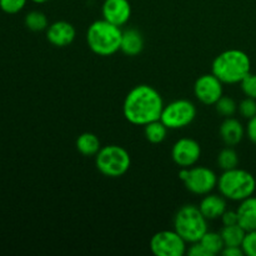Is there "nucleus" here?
Wrapping results in <instances>:
<instances>
[{
  "instance_id": "obj_23",
  "label": "nucleus",
  "mask_w": 256,
  "mask_h": 256,
  "mask_svg": "<svg viewBox=\"0 0 256 256\" xmlns=\"http://www.w3.org/2000/svg\"><path fill=\"white\" fill-rule=\"evenodd\" d=\"M218 164L224 172L235 169L239 165V155L232 146L225 148L218 155Z\"/></svg>"
},
{
  "instance_id": "obj_20",
  "label": "nucleus",
  "mask_w": 256,
  "mask_h": 256,
  "mask_svg": "<svg viewBox=\"0 0 256 256\" xmlns=\"http://www.w3.org/2000/svg\"><path fill=\"white\" fill-rule=\"evenodd\" d=\"M168 128L165 126L162 120H155V122H149L144 126V135L146 140L152 144H160L165 140L168 135Z\"/></svg>"
},
{
  "instance_id": "obj_2",
  "label": "nucleus",
  "mask_w": 256,
  "mask_h": 256,
  "mask_svg": "<svg viewBox=\"0 0 256 256\" xmlns=\"http://www.w3.org/2000/svg\"><path fill=\"white\" fill-rule=\"evenodd\" d=\"M212 72L222 84H239L252 72V60L242 50H225L214 59Z\"/></svg>"
},
{
  "instance_id": "obj_16",
  "label": "nucleus",
  "mask_w": 256,
  "mask_h": 256,
  "mask_svg": "<svg viewBox=\"0 0 256 256\" xmlns=\"http://www.w3.org/2000/svg\"><path fill=\"white\" fill-rule=\"evenodd\" d=\"M239 225L245 232L256 230V196L246 198L242 200L236 209Z\"/></svg>"
},
{
  "instance_id": "obj_12",
  "label": "nucleus",
  "mask_w": 256,
  "mask_h": 256,
  "mask_svg": "<svg viewBox=\"0 0 256 256\" xmlns=\"http://www.w3.org/2000/svg\"><path fill=\"white\" fill-rule=\"evenodd\" d=\"M102 12V19L118 26H122L132 16V5L129 0H104Z\"/></svg>"
},
{
  "instance_id": "obj_25",
  "label": "nucleus",
  "mask_w": 256,
  "mask_h": 256,
  "mask_svg": "<svg viewBox=\"0 0 256 256\" xmlns=\"http://www.w3.org/2000/svg\"><path fill=\"white\" fill-rule=\"evenodd\" d=\"M238 112H240L242 118L245 119H252V116L256 115V100L252 98H245L244 100L240 102V104L238 105Z\"/></svg>"
},
{
  "instance_id": "obj_6",
  "label": "nucleus",
  "mask_w": 256,
  "mask_h": 256,
  "mask_svg": "<svg viewBox=\"0 0 256 256\" xmlns=\"http://www.w3.org/2000/svg\"><path fill=\"white\" fill-rule=\"evenodd\" d=\"M98 170L108 178L122 176L129 170L132 159L126 149L119 145L102 146L95 155Z\"/></svg>"
},
{
  "instance_id": "obj_10",
  "label": "nucleus",
  "mask_w": 256,
  "mask_h": 256,
  "mask_svg": "<svg viewBox=\"0 0 256 256\" xmlns=\"http://www.w3.org/2000/svg\"><path fill=\"white\" fill-rule=\"evenodd\" d=\"M202 155V146L192 138L179 139L172 149V158L180 168H192L199 162Z\"/></svg>"
},
{
  "instance_id": "obj_28",
  "label": "nucleus",
  "mask_w": 256,
  "mask_h": 256,
  "mask_svg": "<svg viewBox=\"0 0 256 256\" xmlns=\"http://www.w3.org/2000/svg\"><path fill=\"white\" fill-rule=\"evenodd\" d=\"M242 249L246 256H256V230L246 232Z\"/></svg>"
},
{
  "instance_id": "obj_9",
  "label": "nucleus",
  "mask_w": 256,
  "mask_h": 256,
  "mask_svg": "<svg viewBox=\"0 0 256 256\" xmlns=\"http://www.w3.org/2000/svg\"><path fill=\"white\" fill-rule=\"evenodd\" d=\"M218 175L206 166H192L188 170L184 185L195 195H206L218 186Z\"/></svg>"
},
{
  "instance_id": "obj_5",
  "label": "nucleus",
  "mask_w": 256,
  "mask_h": 256,
  "mask_svg": "<svg viewBox=\"0 0 256 256\" xmlns=\"http://www.w3.org/2000/svg\"><path fill=\"white\" fill-rule=\"evenodd\" d=\"M209 220L196 205H184L174 218V230L189 244L199 242L208 232Z\"/></svg>"
},
{
  "instance_id": "obj_8",
  "label": "nucleus",
  "mask_w": 256,
  "mask_h": 256,
  "mask_svg": "<svg viewBox=\"0 0 256 256\" xmlns=\"http://www.w3.org/2000/svg\"><path fill=\"white\" fill-rule=\"evenodd\" d=\"M188 242L175 230H162L152 235L150 249L156 256H182Z\"/></svg>"
},
{
  "instance_id": "obj_19",
  "label": "nucleus",
  "mask_w": 256,
  "mask_h": 256,
  "mask_svg": "<svg viewBox=\"0 0 256 256\" xmlns=\"http://www.w3.org/2000/svg\"><path fill=\"white\" fill-rule=\"evenodd\" d=\"M246 232L239 224L228 225L222 229L220 235L222 238L225 246H242Z\"/></svg>"
},
{
  "instance_id": "obj_7",
  "label": "nucleus",
  "mask_w": 256,
  "mask_h": 256,
  "mask_svg": "<svg viewBox=\"0 0 256 256\" xmlns=\"http://www.w3.org/2000/svg\"><path fill=\"white\" fill-rule=\"evenodd\" d=\"M196 116V106L190 100L179 99L164 105L160 120L168 129L176 130L189 126Z\"/></svg>"
},
{
  "instance_id": "obj_1",
  "label": "nucleus",
  "mask_w": 256,
  "mask_h": 256,
  "mask_svg": "<svg viewBox=\"0 0 256 256\" xmlns=\"http://www.w3.org/2000/svg\"><path fill=\"white\" fill-rule=\"evenodd\" d=\"M164 109V102L155 88L150 85H136L128 92L122 104L124 116L130 124L145 126L159 120Z\"/></svg>"
},
{
  "instance_id": "obj_34",
  "label": "nucleus",
  "mask_w": 256,
  "mask_h": 256,
  "mask_svg": "<svg viewBox=\"0 0 256 256\" xmlns=\"http://www.w3.org/2000/svg\"><path fill=\"white\" fill-rule=\"evenodd\" d=\"M255 180H256V176H255Z\"/></svg>"
},
{
  "instance_id": "obj_17",
  "label": "nucleus",
  "mask_w": 256,
  "mask_h": 256,
  "mask_svg": "<svg viewBox=\"0 0 256 256\" xmlns=\"http://www.w3.org/2000/svg\"><path fill=\"white\" fill-rule=\"evenodd\" d=\"M144 49V38L136 29H126L122 32L120 50L128 56H136Z\"/></svg>"
},
{
  "instance_id": "obj_15",
  "label": "nucleus",
  "mask_w": 256,
  "mask_h": 256,
  "mask_svg": "<svg viewBox=\"0 0 256 256\" xmlns=\"http://www.w3.org/2000/svg\"><path fill=\"white\" fill-rule=\"evenodd\" d=\"M220 136L228 146H235L239 144L245 136V128L242 122L235 118H225L222 124L220 125Z\"/></svg>"
},
{
  "instance_id": "obj_31",
  "label": "nucleus",
  "mask_w": 256,
  "mask_h": 256,
  "mask_svg": "<svg viewBox=\"0 0 256 256\" xmlns=\"http://www.w3.org/2000/svg\"><path fill=\"white\" fill-rule=\"evenodd\" d=\"M186 252L188 255L190 256H210L209 252H208V250L200 244V242H194V244H192V246L186 250Z\"/></svg>"
},
{
  "instance_id": "obj_14",
  "label": "nucleus",
  "mask_w": 256,
  "mask_h": 256,
  "mask_svg": "<svg viewBox=\"0 0 256 256\" xmlns=\"http://www.w3.org/2000/svg\"><path fill=\"white\" fill-rule=\"evenodd\" d=\"M200 212L208 220H216L226 210V199L222 194H206L199 204Z\"/></svg>"
},
{
  "instance_id": "obj_32",
  "label": "nucleus",
  "mask_w": 256,
  "mask_h": 256,
  "mask_svg": "<svg viewBox=\"0 0 256 256\" xmlns=\"http://www.w3.org/2000/svg\"><path fill=\"white\" fill-rule=\"evenodd\" d=\"M222 254L224 256H242L245 255L242 246H224Z\"/></svg>"
},
{
  "instance_id": "obj_22",
  "label": "nucleus",
  "mask_w": 256,
  "mask_h": 256,
  "mask_svg": "<svg viewBox=\"0 0 256 256\" xmlns=\"http://www.w3.org/2000/svg\"><path fill=\"white\" fill-rule=\"evenodd\" d=\"M25 26L28 28L32 32H42V30H46L49 26V22H48L46 15L42 12L39 10H32L29 12L25 15Z\"/></svg>"
},
{
  "instance_id": "obj_30",
  "label": "nucleus",
  "mask_w": 256,
  "mask_h": 256,
  "mask_svg": "<svg viewBox=\"0 0 256 256\" xmlns=\"http://www.w3.org/2000/svg\"><path fill=\"white\" fill-rule=\"evenodd\" d=\"M245 134L249 138L250 142L256 145V115L252 116V119L248 120L246 128H245Z\"/></svg>"
},
{
  "instance_id": "obj_13",
  "label": "nucleus",
  "mask_w": 256,
  "mask_h": 256,
  "mask_svg": "<svg viewBox=\"0 0 256 256\" xmlns=\"http://www.w3.org/2000/svg\"><path fill=\"white\" fill-rule=\"evenodd\" d=\"M75 28L70 22L59 20L50 24L46 29V39L52 45L56 48L69 46L75 39Z\"/></svg>"
},
{
  "instance_id": "obj_26",
  "label": "nucleus",
  "mask_w": 256,
  "mask_h": 256,
  "mask_svg": "<svg viewBox=\"0 0 256 256\" xmlns=\"http://www.w3.org/2000/svg\"><path fill=\"white\" fill-rule=\"evenodd\" d=\"M28 0H0V9L6 14H18L26 5Z\"/></svg>"
},
{
  "instance_id": "obj_27",
  "label": "nucleus",
  "mask_w": 256,
  "mask_h": 256,
  "mask_svg": "<svg viewBox=\"0 0 256 256\" xmlns=\"http://www.w3.org/2000/svg\"><path fill=\"white\" fill-rule=\"evenodd\" d=\"M240 85H242V90L245 96L256 100V74H252V72L248 74L240 82Z\"/></svg>"
},
{
  "instance_id": "obj_4",
  "label": "nucleus",
  "mask_w": 256,
  "mask_h": 256,
  "mask_svg": "<svg viewBox=\"0 0 256 256\" xmlns=\"http://www.w3.org/2000/svg\"><path fill=\"white\" fill-rule=\"evenodd\" d=\"M219 192L225 199L232 202H242L254 195L256 190V180L252 172L244 169L235 168L225 170L218 179Z\"/></svg>"
},
{
  "instance_id": "obj_21",
  "label": "nucleus",
  "mask_w": 256,
  "mask_h": 256,
  "mask_svg": "<svg viewBox=\"0 0 256 256\" xmlns=\"http://www.w3.org/2000/svg\"><path fill=\"white\" fill-rule=\"evenodd\" d=\"M200 244L208 250L210 256H215L218 254H222V249H224V242H222V238L220 235V232H209L208 230L204 234V236L199 240Z\"/></svg>"
},
{
  "instance_id": "obj_24",
  "label": "nucleus",
  "mask_w": 256,
  "mask_h": 256,
  "mask_svg": "<svg viewBox=\"0 0 256 256\" xmlns=\"http://www.w3.org/2000/svg\"><path fill=\"white\" fill-rule=\"evenodd\" d=\"M215 109L222 116L230 118L238 112V104L232 98L222 95L216 102H215Z\"/></svg>"
},
{
  "instance_id": "obj_33",
  "label": "nucleus",
  "mask_w": 256,
  "mask_h": 256,
  "mask_svg": "<svg viewBox=\"0 0 256 256\" xmlns=\"http://www.w3.org/2000/svg\"><path fill=\"white\" fill-rule=\"evenodd\" d=\"M30 2H35V4H44V2H49V0H30Z\"/></svg>"
},
{
  "instance_id": "obj_29",
  "label": "nucleus",
  "mask_w": 256,
  "mask_h": 256,
  "mask_svg": "<svg viewBox=\"0 0 256 256\" xmlns=\"http://www.w3.org/2000/svg\"><path fill=\"white\" fill-rule=\"evenodd\" d=\"M222 225L228 226V225H235L239 224V220H238V212L236 210H225V212L222 216Z\"/></svg>"
},
{
  "instance_id": "obj_18",
  "label": "nucleus",
  "mask_w": 256,
  "mask_h": 256,
  "mask_svg": "<svg viewBox=\"0 0 256 256\" xmlns=\"http://www.w3.org/2000/svg\"><path fill=\"white\" fill-rule=\"evenodd\" d=\"M76 149L84 156H95L102 149L99 138L92 132H82L76 139Z\"/></svg>"
},
{
  "instance_id": "obj_3",
  "label": "nucleus",
  "mask_w": 256,
  "mask_h": 256,
  "mask_svg": "<svg viewBox=\"0 0 256 256\" xmlns=\"http://www.w3.org/2000/svg\"><path fill=\"white\" fill-rule=\"evenodd\" d=\"M122 30L108 20L92 22L86 32V42L90 50L100 56H109L120 50Z\"/></svg>"
},
{
  "instance_id": "obj_11",
  "label": "nucleus",
  "mask_w": 256,
  "mask_h": 256,
  "mask_svg": "<svg viewBox=\"0 0 256 256\" xmlns=\"http://www.w3.org/2000/svg\"><path fill=\"white\" fill-rule=\"evenodd\" d=\"M222 82L214 74H204L196 79L194 84V95L205 105H215L222 96Z\"/></svg>"
}]
</instances>
